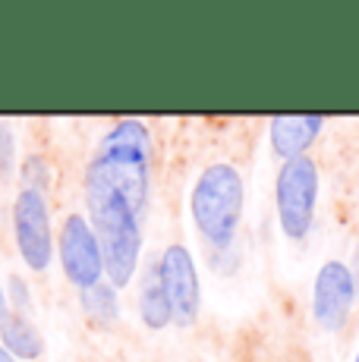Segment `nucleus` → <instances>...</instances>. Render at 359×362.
<instances>
[{"label":"nucleus","instance_id":"obj_1","mask_svg":"<svg viewBox=\"0 0 359 362\" xmlns=\"http://www.w3.org/2000/svg\"><path fill=\"white\" fill-rule=\"evenodd\" d=\"M151 158L155 145L142 120L129 117L114 123L86 167V192L120 196L136 214L145 218L151 199Z\"/></svg>","mask_w":359,"mask_h":362},{"label":"nucleus","instance_id":"obj_2","mask_svg":"<svg viewBox=\"0 0 359 362\" xmlns=\"http://www.w3.org/2000/svg\"><path fill=\"white\" fill-rule=\"evenodd\" d=\"M86 218L105 255V277L117 290L129 287L139 274L145 218L110 192H86Z\"/></svg>","mask_w":359,"mask_h":362},{"label":"nucleus","instance_id":"obj_3","mask_svg":"<svg viewBox=\"0 0 359 362\" xmlns=\"http://www.w3.org/2000/svg\"><path fill=\"white\" fill-rule=\"evenodd\" d=\"M246 186L243 173L227 161H215L199 173L189 196V211L196 230L215 252L230 249L237 243L240 221H243Z\"/></svg>","mask_w":359,"mask_h":362},{"label":"nucleus","instance_id":"obj_4","mask_svg":"<svg viewBox=\"0 0 359 362\" xmlns=\"http://www.w3.org/2000/svg\"><path fill=\"white\" fill-rule=\"evenodd\" d=\"M319 164L309 155L284 161L274 180V211L287 240H306L319 208Z\"/></svg>","mask_w":359,"mask_h":362},{"label":"nucleus","instance_id":"obj_5","mask_svg":"<svg viewBox=\"0 0 359 362\" xmlns=\"http://www.w3.org/2000/svg\"><path fill=\"white\" fill-rule=\"evenodd\" d=\"M13 236L19 259L29 271H47L54 262V224L47 196L38 189H19L13 202Z\"/></svg>","mask_w":359,"mask_h":362},{"label":"nucleus","instance_id":"obj_6","mask_svg":"<svg viewBox=\"0 0 359 362\" xmlns=\"http://www.w3.org/2000/svg\"><path fill=\"white\" fill-rule=\"evenodd\" d=\"M57 259H60L66 281L79 293L95 287L98 281H105V255H101L98 236H95L86 214L73 211L64 218L60 233H57Z\"/></svg>","mask_w":359,"mask_h":362},{"label":"nucleus","instance_id":"obj_7","mask_svg":"<svg viewBox=\"0 0 359 362\" xmlns=\"http://www.w3.org/2000/svg\"><path fill=\"white\" fill-rule=\"evenodd\" d=\"M158 281H161L164 296L170 303L174 325L189 328L199 318V309H202V284H199L196 259H192V252L183 243H170L161 252V259H158Z\"/></svg>","mask_w":359,"mask_h":362},{"label":"nucleus","instance_id":"obj_8","mask_svg":"<svg viewBox=\"0 0 359 362\" xmlns=\"http://www.w3.org/2000/svg\"><path fill=\"white\" fill-rule=\"evenodd\" d=\"M356 281L353 271L347 262L331 259L324 262L315 274V287H312V318L322 331L337 334L347 328L350 315L356 305Z\"/></svg>","mask_w":359,"mask_h":362},{"label":"nucleus","instance_id":"obj_9","mask_svg":"<svg viewBox=\"0 0 359 362\" xmlns=\"http://www.w3.org/2000/svg\"><path fill=\"white\" fill-rule=\"evenodd\" d=\"M324 129V117L319 114H290V117H274L268 127V139H271V151L284 161L302 158L312 142Z\"/></svg>","mask_w":359,"mask_h":362},{"label":"nucleus","instance_id":"obj_10","mask_svg":"<svg viewBox=\"0 0 359 362\" xmlns=\"http://www.w3.org/2000/svg\"><path fill=\"white\" fill-rule=\"evenodd\" d=\"M0 346L19 362H32L45 353V337L35 328V322L16 312H6L0 318Z\"/></svg>","mask_w":359,"mask_h":362},{"label":"nucleus","instance_id":"obj_11","mask_svg":"<svg viewBox=\"0 0 359 362\" xmlns=\"http://www.w3.org/2000/svg\"><path fill=\"white\" fill-rule=\"evenodd\" d=\"M139 318L145 328H151V331H164L167 325H174L170 303L164 296L161 281H158V262L145 268V274L139 281Z\"/></svg>","mask_w":359,"mask_h":362},{"label":"nucleus","instance_id":"obj_12","mask_svg":"<svg viewBox=\"0 0 359 362\" xmlns=\"http://www.w3.org/2000/svg\"><path fill=\"white\" fill-rule=\"evenodd\" d=\"M82 299V309H86V315L92 318L95 325H114L117 318H120V290L114 287V284L107 281H98L95 287H88V290H82L79 293Z\"/></svg>","mask_w":359,"mask_h":362},{"label":"nucleus","instance_id":"obj_13","mask_svg":"<svg viewBox=\"0 0 359 362\" xmlns=\"http://www.w3.org/2000/svg\"><path fill=\"white\" fill-rule=\"evenodd\" d=\"M6 305H10V312H16V315H32V305H35V299H32V287L25 284V277L19 274H10L6 277Z\"/></svg>","mask_w":359,"mask_h":362},{"label":"nucleus","instance_id":"obj_14","mask_svg":"<svg viewBox=\"0 0 359 362\" xmlns=\"http://www.w3.org/2000/svg\"><path fill=\"white\" fill-rule=\"evenodd\" d=\"M19 177H23V189L45 192L47 183H51V167H47V161L41 155H29L19 164Z\"/></svg>","mask_w":359,"mask_h":362},{"label":"nucleus","instance_id":"obj_15","mask_svg":"<svg viewBox=\"0 0 359 362\" xmlns=\"http://www.w3.org/2000/svg\"><path fill=\"white\" fill-rule=\"evenodd\" d=\"M16 173V136L10 127L0 123V177L10 180Z\"/></svg>","mask_w":359,"mask_h":362},{"label":"nucleus","instance_id":"obj_16","mask_svg":"<svg viewBox=\"0 0 359 362\" xmlns=\"http://www.w3.org/2000/svg\"><path fill=\"white\" fill-rule=\"evenodd\" d=\"M6 312H10V305H6V287L0 284V318H4Z\"/></svg>","mask_w":359,"mask_h":362},{"label":"nucleus","instance_id":"obj_17","mask_svg":"<svg viewBox=\"0 0 359 362\" xmlns=\"http://www.w3.org/2000/svg\"><path fill=\"white\" fill-rule=\"evenodd\" d=\"M353 281H356V293H359V246H356V259H353Z\"/></svg>","mask_w":359,"mask_h":362},{"label":"nucleus","instance_id":"obj_18","mask_svg":"<svg viewBox=\"0 0 359 362\" xmlns=\"http://www.w3.org/2000/svg\"><path fill=\"white\" fill-rule=\"evenodd\" d=\"M0 362H19V359H13V356H10V353H6V350H4V346H0Z\"/></svg>","mask_w":359,"mask_h":362},{"label":"nucleus","instance_id":"obj_19","mask_svg":"<svg viewBox=\"0 0 359 362\" xmlns=\"http://www.w3.org/2000/svg\"><path fill=\"white\" fill-rule=\"evenodd\" d=\"M353 362H359V353H356V356H353Z\"/></svg>","mask_w":359,"mask_h":362}]
</instances>
